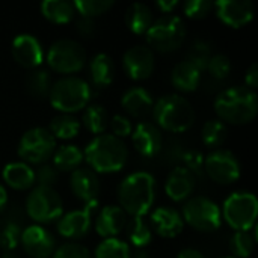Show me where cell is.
<instances>
[{
	"label": "cell",
	"mask_w": 258,
	"mask_h": 258,
	"mask_svg": "<svg viewBox=\"0 0 258 258\" xmlns=\"http://www.w3.org/2000/svg\"><path fill=\"white\" fill-rule=\"evenodd\" d=\"M26 210L38 225L50 224L63 215V201L53 187L36 186L27 195Z\"/></svg>",
	"instance_id": "obj_11"
},
{
	"label": "cell",
	"mask_w": 258,
	"mask_h": 258,
	"mask_svg": "<svg viewBox=\"0 0 258 258\" xmlns=\"http://www.w3.org/2000/svg\"><path fill=\"white\" fill-rule=\"evenodd\" d=\"M212 9H213V3L210 0H189L183 5V12L194 20L207 17Z\"/></svg>",
	"instance_id": "obj_43"
},
{
	"label": "cell",
	"mask_w": 258,
	"mask_h": 258,
	"mask_svg": "<svg viewBox=\"0 0 258 258\" xmlns=\"http://www.w3.org/2000/svg\"><path fill=\"white\" fill-rule=\"evenodd\" d=\"M127 224V215L119 206H104L95 219V231L103 239H113L121 234Z\"/></svg>",
	"instance_id": "obj_22"
},
{
	"label": "cell",
	"mask_w": 258,
	"mask_h": 258,
	"mask_svg": "<svg viewBox=\"0 0 258 258\" xmlns=\"http://www.w3.org/2000/svg\"><path fill=\"white\" fill-rule=\"evenodd\" d=\"M125 234H127L128 242L138 249L148 246L153 240V231L150 225L142 218H138V216H132L130 219H127Z\"/></svg>",
	"instance_id": "obj_33"
},
{
	"label": "cell",
	"mask_w": 258,
	"mask_h": 258,
	"mask_svg": "<svg viewBox=\"0 0 258 258\" xmlns=\"http://www.w3.org/2000/svg\"><path fill=\"white\" fill-rule=\"evenodd\" d=\"M204 169L218 184H233L240 177V162L237 156L224 148H216L206 156Z\"/></svg>",
	"instance_id": "obj_12"
},
{
	"label": "cell",
	"mask_w": 258,
	"mask_h": 258,
	"mask_svg": "<svg viewBox=\"0 0 258 258\" xmlns=\"http://www.w3.org/2000/svg\"><path fill=\"white\" fill-rule=\"evenodd\" d=\"M92 97L91 86L86 80L77 76H65L56 80L50 89V104L60 113L79 112L89 104Z\"/></svg>",
	"instance_id": "obj_5"
},
{
	"label": "cell",
	"mask_w": 258,
	"mask_h": 258,
	"mask_svg": "<svg viewBox=\"0 0 258 258\" xmlns=\"http://www.w3.org/2000/svg\"><path fill=\"white\" fill-rule=\"evenodd\" d=\"M213 8L218 18L230 27H243L254 18V3L251 0H218Z\"/></svg>",
	"instance_id": "obj_17"
},
{
	"label": "cell",
	"mask_w": 258,
	"mask_h": 258,
	"mask_svg": "<svg viewBox=\"0 0 258 258\" xmlns=\"http://www.w3.org/2000/svg\"><path fill=\"white\" fill-rule=\"evenodd\" d=\"M153 118L159 128L183 133L195 122V109L181 94H165L153 106Z\"/></svg>",
	"instance_id": "obj_4"
},
{
	"label": "cell",
	"mask_w": 258,
	"mask_h": 258,
	"mask_svg": "<svg viewBox=\"0 0 258 258\" xmlns=\"http://www.w3.org/2000/svg\"><path fill=\"white\" fill-rule=\"evenodd\" d=\"M172 85L183 92H192L200 86L201 82V70H198L189 60H180L171 71Z\"/></svg>",
	"instance_id": "obj_25"
},
{
	"label": "cell",
	"mask_w": 258,
	"mask_h": 258,
	"mask_svg": "<svg viewBox=\"0 0 258 258\" xmlns=\"http://www.w3.org/2000/svg\"><path fill=\"white\" fill-rule=\"evenodd\" d=\"M82 122L85 128L91 132L92 135L95 136L103 135L109 125V115H107L106 107L101 104H88L85 107Z\"/></svg>",
	"instance_id": "obj_31"
},
{
	"label": "cell",
	"mask_w": 258,
	"mask_h": 258,
	"mask_svg": "<svg viewBox=\"0 0 258 258\" xmlns=\"http://www.w3.org/2000/svg\"><path fill=\"white\" fill-rule=\"evenodd\" d=\"M33 172H35V183L42 187H53V184H56L59 180V171L50 163L39 165L36 169H33Z\"/></svg>",
	"instance_id": "obj_41"
},
{
	"label": "cell",
	"mask_w": 258,
	"mask_h": 258,
	"mask_svg": "<svg viewBox=\"0 0 258 258\" xmlns=\"http://www.w3.org/2000/svg\"><path fill=\"white\" fill-rule=\"evenodd\" d=\"M113 6V0H76L74 8L82 17H98Z\"/></svg>",
	"instance_id": "obj_38"
},
{
	"label": "cell",
	"mask_w": 258,
	"mask_h": 258,
	"mask_svg": "<svg viewBox=\"0 0 258 258\" xmlns=\"http://www.w3.org/2000/svg\"><path fill=\"white\" fill-rule=\"evenodd\" d=\"M156 190L157 183L150 172H132L118 186L119 207L125 215L142 218L151 210L156 201Z\"/></svg>",
	"instance_id": "obj_1"
},
{
	"label": "cell",
	"mask_w": 258,
	"mask_h": 258,
	"mask_svg": "<svg viewBox=\"0 0 258 258\" xmlns=\"http://www.w3.org/2000/svg\"><path fill=\"white\" fill-rule=\"evenodd\" d=\"M48 132L54 136V139H73L80 132V121L70 113H59L51 118Z\"/></svg>",
	"instance_id": "obj_32"
},
{
	"label": "cell",
	"mask_w": 258,
	"mask_h": 258,
	"mask_svg": "<svg viewBox=\"0 0 258 258\" xmlns=\"http://www.w3.org/2000/svg\"><path fill=\"white\" fill-rule=\"evenodd\" d=\"M26 89L27 92L35 97V98H47L48 94H50V89L53 86V82H51V74L47 68H42V67H38V68H33L27 73L26 76Z\"/></svg>",
	"instance_id": "obj_29"
},
{
	"label": "cell",
	"mask_w": 258,
	"mask_h": 258,
	"mask_svg": "<svg viewBox=\"0 0 258 258\" xmlns=\"http://www.w3.org/2000/svg\"><path fill=\"white\" fill-rule=\"evenodd\" d=\"M201 139L209 148H218L227 139V125L221 119H209L201 128Z\"/></svg>",
	"instance_id": "obj_35"
},
{
	"label": "cell",
	"mask_w": 258,
	"mask_h": 258,
	"mask_svg": "<svg viewBox=\"0 0 258 258\" xmlns=\"http://www.w3.org/2000/svg\"><path fill=\"white\" fill-rule=\"evenodd\" d=\"M255 234L251 231H236L230 239V249L234 258H248L255 249Z\"/></svg>",
	"instance_id": "obj_36"
},
{
	"label": "cell",
	"mask_w": 258,
	"mask_h": 258,
	"mask_svg": "<svg viewBox=\"0 0 258 258\" xmlns=\"http://www.w3.org/2000/svg\"><path fill=\"white\" fill-rule=\"evenodd\" d=\"M94 258H132V249L127 242L118 237L104 239L95 248Z\"/></svg>",
	"instance_id": "obj_34"
},
{
	"label": "cell",
	"mask_w": 258,
	"mask_h": 258,
	"mask_svg": "<svg viewBox=\"0 0 258 258\" xmlns=\"http://www.w3.org/2000/svg\"><path fill=\"white\" fill-rule=\"evenodd\" d=\"M184 162H186V168L189 171H198L204 166V159H203V154L200 151H195V150H190L186 153L184 156Z\"/></svg>",
	"instance_id": "obj_46"
},
{
	"label": "cell",
	"mask_w": 258,
	"mask_h": 258,
	"mask_svg": "<svg viewBox=\"0 0 258 258\" xmlns=\"http://www.w3.org/2000/svg\"><path fill=\"white\" fill-rule=\"evenodd\" d=\"M56 150V139L45 127H33L23 133L17 153L24 163L42 165L51 159Z\"/></svg>",
	"instance_id": "obj_10"
},
{
	"label": "cell",
	"mask_w": 258,
	"mask_h": 258,
	"mask_svg": "<svg viewBox=\"0 0 258 258\" xmlns=\"http://www.w3.org/2000/svg\"><path fill=\"white\" fill-rule=\"evenodd\" d=\"M125 24L130 32L136 35H145L153 24V11L147 3L135 2L125 11Z\"/></svg>",
	"instance_id": "obj_26"
},
{
	"label": "cell",
	"mask_w": 258,
	"mask_h": 258,
	"mask_svg": "<svg viewBox=\"0 0 258 258\" xmlns=\"http://www.w3.org/2000/svg\"><path fill=\"white\" fill-rule=\"evenodd\" d=\"M212 57V47L207 41L204 39H197L192 42L187 51V59L190 63H194L198 70H206L207 63Z\"/></svg>",
	"instance_id": "obj_37"
},
{
	"label": "cell",
	"mask_w": 258,
	"mask_h": 258,
	"mask_svg": "<svg viewBox=\"0 0 258 258\" xmlns=\"http://www.w3.org/2000/svg\"><path fill=\"white\" fill-rule=\"evenodd\" d=\"M177 258H206L198 249L195 248H184L181 249L178 254H177Z\"/></svg>",
	"instance_id": "obj_49"
},
{
	"label": "cell",
	"mask_w": 258,
	"mask_h": 258,
	"mask_svg": "<svg viewBox=\"0 0 258 258\" xmlns=\"http://www.w3.org/2000/svg\"><path fill=\"white\" fill-rule=\"evenodd\" d=\"M132 141L136 151L144 157H154L162 150L163 136L154 122L142 121L132 132Z\"/></svg>",
	"instance_id": "obj_18"
},
{
	"label": "cell",
	"mask_w": 258,
	"mask_h": 258,
	"mask_svg": "<svg viewBox=\"0 0 258 258\" xmlns=\"http://www.w3.org/2000/svg\"><path fill=\"white\" fill-rule=\"evenodd\" d=\"M89 74L97 86H109L115 77V62L107 53H97L89 62Z\"/></svg>",
	"instance_id": "obj_27"
},
{
	"label": "cell",
	"mask_w": 258,
	"mask_h": 258,
	"mask_svg": "<svg viewBox=\"0 0 258 258\" xmlns=\"http://www.w3.org/2000/svg\"><path fill=\"white\" fill-rule=\"evenodd\" d=\"M128 151L122 139L112 133L95 136L83 151V159L89 163L91 169L97 174H110L121 171L127 163Z\"/></svg>",
	"instance_id": "obj_3"
},
{
	"label": "cell",
	"mask_w": 258,
	"mask_h": 258,
	"mask_svg": "<svg viewBox=\"0 0 258 258\" xmlns=\"http://www.w3.org/2000/svg\"><path fill=\"white\" fill-rule=\"evenodd\" d=\"M5 183L15 190H27L35 184L33 168L24 162H9L2 171Z\"/></svg>",
	"instance_id": "obj_24"
},
{
	"label": "cell",
	"mask_w": 258,
	"mask_h": 258,
	"mask_svg": "<svg viewBox=\"0 0 258 258\" xmlns=\"http://www.w3.org/2000/svg\"><path fill=\"white\" fill-rule=\"evenodd\" d=\"M209 74L218 80H222L225 77H228V74L231 73V60L228 56L225 54H212L209 63H207V68Z\"/></svg>",
	"instance_id": "obj_40"
},
{
	"label": "cell",
	"mask_w": 258,
	"mask_h": 258,
	"mask_svg": "<svg viewBox=\"0 0 258 258\" xmlns=\"http://www.w3.org/2000/svg\"><path fill=\"white\" fill-rule=\"evenodd\" d=\"M12 57L17 63L27 70L41 67L44 60V48L41 41L30 33H20L14 38L11 45Z\"/></svg>",
	"instance_id": "obj_16"
},
{
	"label": "cell",
	"mask_w": 258,
	"mask_h": 258,
	"mask_svg": "<svg viewBox=\"0 0 258 258\" xmlns=\"http://www.w3.org/2000/svg\"><path fill=\"white\" fill-rule=\"evenodd\" d=\"M109 125L112 128V135L119 138V139H122L125 136H130L132 132H133L130 119L125 115H121V113H116L112 118H109Z\"/></svg>",
	"instance_id": "obj_44"
},
{
	"label": "cell",
	"mask_w": 258,
	"mask_h": 258,
	"mask_svg": "<svg viewBox=\"0 0 258 258\" xmlns=\"http://www.w3.org/2000/svg\"><path fill=\"white\" fill-rule=\"evenodd\" d=\"M156 65L154 51L144 44H138L130 47L122 56V67L127 76L133 80H145L148 79Z\"/></svg>",
	"instance_id": "obj_15"
},
{
	"label": "cell",
	"mask_w": 258,
	"mask_h": 258,
	"mask_svg": "<svg viewBox=\"0 0 258 258\" xmlns=\"http://www.w3.org/2000/svg\"><path fill=\"white\" fill-rule=\"evenodd\" d=\"M86 62V51L83 45L71 38L56 39L47 51L48 67L60 74L73 76L80 71Z\"/></svg>",
	"instance_id": "obj_9"
},
{
	"label": "cell",
	"mask_w": 258,
	"mask_h": 258,
	"mask_svg": "<svg viewBox=\"0 0 258 258\" xmlns=\"http://www.w3.org/2000/svg\"><path fill=\"white\" fill-rule=\"evenodd\" d=\"M20 243L32 258H50L56 251L54 236L42 225H29L21 231Z\"/></svg>",
	"instance_id": "obj_14"
},
{
	"label": "cell",
	"mask_w": 258,
	"mask_h": 258,
	"mask_svg": "<svg viewBox=\"0 0 258 258\" xmlns=\"http://www.w3.org/2000/svg\"><path fill=\"white\" fill-rule=\"evenodd\" d=\"M186 24L178 15L166 14L150 26L145 33L148 47L162 53L178 50L186 39Z\"/></svg>",
	"instance_id": "obj_6"
},
{
	"label": "cell",
	"mask_w": 258,
	"mask_h": 258,
	"mask_svg": "<svg viewBox=\"0 0 258 258\" xmlns=\"http://www.w3.org/2000/svg\"><path fill=\"white\" fill-rule=\"evenodd\" d=\"M74 27L77 30V33L83 38H91L95 30H97V23L94 18H89V17H79L74 23Z\"/></svg>",
	"instance_id": "obj_45"
},
{
	"label": "cell",
	"mask_w": 258,
	"mask_h": 258,
	"mask_svg": "<svg viewBox=\"0 0 258 258\" xmlns=\"http://www.w3.org/2000/svg\"><path fill=\"white\" fill-rule=\"evenodd\" d=\"M221 215L233 230L249 231L255 227L258 216L257 197L246 190L233 192L225 198Z\"/></svg>",
	"instance_id": "obj_7"
},
{
	"label": "cell",
	"mask_w": 258,
	"mask_h": 258,
	"mask_svg": "<svg viewBox=\"0 0 258 258\" xmlns=\"http://www.w3.org/2000/svg\"><path fill=\"white\" fill-rule=\"evenodd\" d=\"M245 86L249 89H255L258 86V65L257 62L251 63V67L248 68L246 74H245Z\"/></svg>",
	"instance_id": "obj_47"
},
{
	"label": "cell",
	"mask_w": 258,
	"mask_h": 258,
	"mask_svg": "<svg viewBox=\"0 0 258 258\" xmlns=\"http://www.w3.org/2000/svg\"><path fill=\"white\" fill-rule=\"evenodd\" d=\"M132 258H150V255H148V252H145V251H138L135 255H132Z\"/></svg>",
	"instance_id": "obj_51"
},
{
	"label": "cell",
	"mask_w": 258,
	"mask_h": 258,
	"mask_svg": "<svg viewBox=\"0 0 258 258\" xmlns=\"http://www.w3.org/2000/svg\"><path fill=\"white\" fill-rule=\"evenodd\" d=\"M6 206H8V190L5 189L3 184H0V213L5 210Z\"/></svg>",
	"instance_id": "obj_50"
},
{
	"label": "cell",
	"mask_w": 258,
	"mask_h": 258,
	"mask_svg": "<svg viewBox=\"0 0 258 258\" xmlns=\"http://www.w3.org/2000/svg\"><path fill=\"white\" fill-rule=\"evenodd\" d=\"M181 218L189 227L201 233H213L222 224L219 206L204 195L189 198L181 209Z\"/></svg>",
	"instance_id": "obj_8"
},
{
	"label": "cell",
	"mask_w": 258,
	"mask_h": 258,
	"mask_svg": "<svg viewBox=\"0 0 258 258\" xmlns=\"http://www.w3.org/2000/svg\"><path fill=\"white\" fill-rule=\"evenodd\" d=\"M21 227L17 222L8 221L0 228V248L5 251H12L20 245Z\"/></svg>",
	"instance_id": "obj_39"
},
{
	"label": "cell",
	"mask_w": 258,
	"mask_h": 258,
	"mask_svg": "<svg viewBox=\"0 0 258 258\" xmlns=\"http://www.w3.org/2000/svg\"><path fill=\"white\" fill-rule=\"evenodd\" d=\"M70 189L73 195L85 204L97 201L100 192L98 175L91 168H77L71 172Z\"/></svg>",
	"instance_id": "obj_20"
},
{
	"label": "cell",
	"mask_w": 258,
	"mask_h": 258,
	"mask_svg": "<svg viewBox=\"0 0 258 258\" xmlns=\"http://www.w3.org/2000/svg\"><path fill=\"white\" fill-rule=\"evenodd\" d=\"M121 106L135 118H145L151 113L154 101L151 92L144 86H132L121 97Z\"/></svg>",
	"instance_id": "obj_23"
},
{
	"label": "cell",
	"mask_w": 258,
	"mask_h": 258,
	"mask_svg": "<svg viewBox=\"0 0 258 258\" xmlns=\"http://www.w3.org/2000/svg\"><path fill=\"white\" fill-rule=\"evenodd\" d=\"M178 5H180L178 0H157V3H156V6L162 12H172Z\"/></svg>",
	"instance_id": "obj_48"
},
{
	"label": "cell",
	"mask_w": 258,
	"mask_h": 258,
	"mask_svg": "<svg viewBox=\"0 0 258 258\" xmlns=\"http://www.w3.org/2000/svg\"><path fill=\"white\" fill-rule=\"evenodd\" d=\"M195 174L186 166H177L169 172L165 181V192L172 201L181 203L192 195V192L195 190Z\"/></svg>",
	"instance_id": "obj_21"
},
{
	"label": "cell",
	"mask_w": 258,
	"mask_h": 258,
	"mask_svg": "<svg viewBox=\"0 0 258 258\" xmlns=\"http://www.w3.org/2000/svg\"><path fill=\"white\" fill-rule=\"evenodd\" d=\"M221 258H234V257H221Z\"/></svg>",
	"instance_id": "obj_52"
},
{
	"label": "cell",
	"mask_w": 258,
	"mask_h": 258,
	"mask_svg": "<svg viewBox=\"0 0 258 258\" xmlns=\"http://www.w3.org/2000/svg\"><path fill=\"white\" fill-rule=\"evenodd\" d=\"M51 157H53V166L59 172H73L85 160L83 151L74 144H65V145L56 147Z\"/></svg>",
	"instance_id": "obj_28"
},
{
	"label": "cell",
	"mask_w": 258,
	"mask_h": 258,
	"mask_svg": "<svg viewBox=\"0 0 258 258\" xmlns=\"http://www.w3.org/2000/svg\"><path fill=\"white\" fill-rule=\"evenodd\" d=\"M53 258H92V255L89 249L82 243L67 242L54 251Z\"/></svg>",
	"instance_id": "obj_42"
},
{
	"label": "cell",
	"mask_w": 258,
	"mask_h": 258,
	"mask_svg": "<svg viewBox=\"0 0 258 258\" xmlns=\"http://www.w3.org/2000/svg\"><path fill=\"white\" fill-rule=\"evenodd\" d=\"M213 107L222 122L248 124L257 116L258 97L255 91L246 86H230L216 95Z\"/></svg>",
	"instance_id": "obj_2"
},
{
	"label": "cell",
	"mask_w": 258,
	"mask_h": 258,
	"mask_svg": "<svg viewBox=\"0 0 258 258\" xmlns=\"http://www.w3.org/2000/svg\"><path fill=\"white\" fill-rule=\"evenodd\" d=\"M98 201H92L85 204L82 209L67 212L57 219L56 230L57 233L68 240H80L83 239L92 225V215L97 210Z\"/></svg>",
	"instance_id": "obj_13"
},
{
	"label": "cell",
	"mask_w": 258,
	"mask_h": 258,
	"mask_svg": "<svg viewBox=\"0 0 258 258\" xmlns=\"http://www.w3.org/2000/svg\"><path fill=\"white\" fill-rule=\"evenodd\" d=\"M150 222H151L150 228L154 230L156 234L165 239L177 237L184 228V221L181 218V213L168 206H160L154 209L151 212Z\"/></svg>",
	"instance_id": "obj_19"
},
{
	"label": "cell",
	"mask_w": 258,
	"mask_h": 258,
	"mask_svg": "<svg viewBox=\"0 0 258 258\" xmlns=\"http://www.w3.org/2000/svg\"><path fill=\"white\" fill-rule=\"evenodd\" d=\"M42 15L57 24L70 23L76 15L74 2L70 0H45L41 3Z\"/></svg>",
	"instance_id": "obj_30"
}]
</instances>
